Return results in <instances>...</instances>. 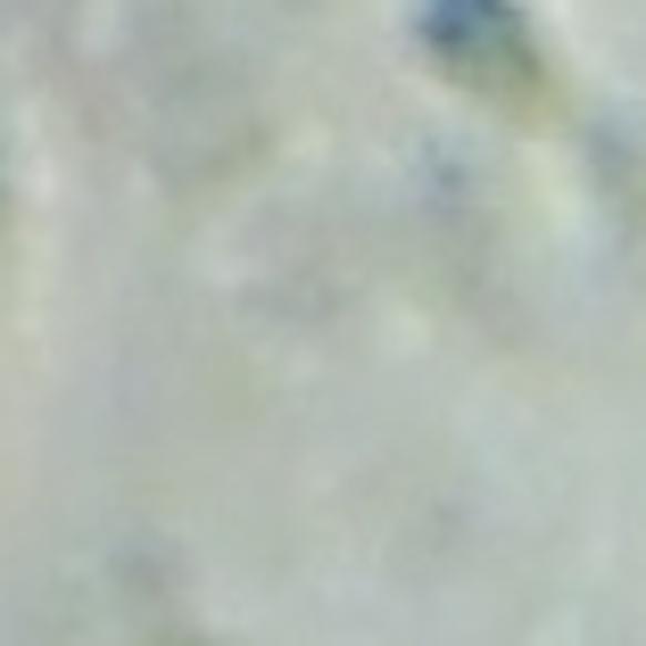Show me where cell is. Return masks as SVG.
I'll list each match as a JSON object with an SVG mask.
<instances>
[]
</instances>
